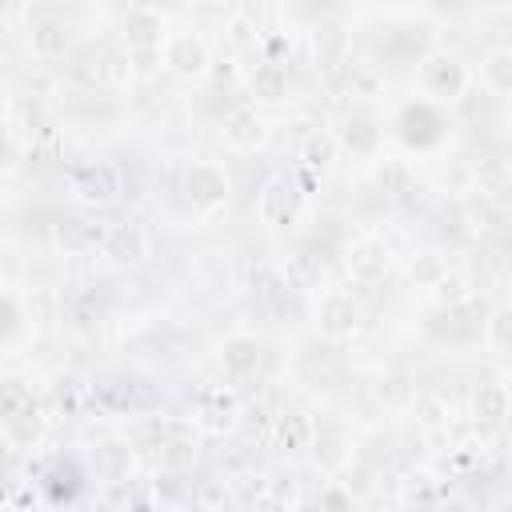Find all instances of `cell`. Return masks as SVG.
Listing matches in <instances>:
<instances>
[{
    "mask_svg": "<svg viewBox=\"0 0 512 512\" xmlns=\"http://www.w3.org/2000/svg\"><path fill=\"white\" fill-rule=\"evenodd\" d=\"M68 188H72V196H76L80 204H88V208H108V204L120 200L124 176H120V168L108 164V160H88V164H76V168H72Z\"/></svg>",
    "mask_w": 512,
    "mask_h": 512,
    "instance_id": "obj_1",
    "label": "cell"
},
{
    "mask_svg": "<svg viewBox=\"0 0 512 512\" xmlns=\"http://www.w3.org/2000/svg\"><path fill=\"white\" fill-rule=\"evenodd\" d=\"M396 136L408 148H436L448 136V116L432 100H408L396 116Z\"/></svg>",
    "mask_w": 512,
    "mask_h": 512,
    "instance_id": "obj_2",
    "label": "cell"
},
{
    "mask_svg": "<svg viewBox=\"0 0 512 512\" xmlns=\"http://www.w3.org/2000/svg\"><path fill=\"white\" fill-rule=\"evenodd\" d=\"M420 88L432 104L436 100H460L468 88V68L448 52H428L420 60Z\"/></svg>",
    "mask_w": 512,
    "mask_h": 512,
    "instance_id": "obj_3",
    "label": "cell"
},
{
    "mask_svg": "<svg viewBox=\"0 0 512 512\" xmlns=\"http://www.w3.org/2000/svg\"><path fill=\"white\" fill-rule=\"evenodd\" d=\"M300 208H304V192H300V184L292 176H272L264 184V192H260V216H264V224L284 228V224H292L300 216Z\"/></svg>",
    "mask_w": 512,
    "mask_h": 512,
    "instance_id": "obj_4",
    "label": "cell"
},
{
    "mask_svg": "<svg viewBox=\"0 0 512 512\" xmlns=\"http://www.w3.org/2000/svg\"><path fill=\"white\" fill-rule=\"evenodd\" d=\"M184 196H188L196 208H216V204H224V200H228V176H224V168L212 164V160L188 164V172H184Z\"/></svg>",
    "mask_w": 512,
    "mask_h": 512,
    "instance_id": "obj_5",
    "label": "cell"
},
{
    "mask_svg": "<svg viewBox=\"0 0 512 512\" xmlns=\"http://www.w3.org/2000/svg\"><path fill=\"white\" fill-rule=\"evenodd\" d=\"M100 252L112 260V264H120V268H132V264H140L144 256H148V236H144V228L140 224H108L104 232H100Z\"/></svg>",
    "mask_w": 512,
    "mask_h": 512,
    "instance_id": "obj_6",
    "label": "cell"
},
{
    "mask_svg": "<svg viewBox=\"0 0 512 512\" xmlns=\"http://www.w3.org/2000/svg\"><path fill=\"white\" fill-rule=\"evenodd\" d=\"M164 64L176 76H200V72H208V44L196 32H176L164 44Z\"/></svg>",
    "mask_w": 512,
    "mask_h": 512,
    "instance_id": "obj_7",
    "label": "cell"
},
{
    "mask_svg": "<svg viewBox=\"0 0 512 512\" xmlns=\"http://www.w3.org/2000/svg\"><path fill=\"white\" fill-rule=\"evenodd\" d=\"M220 368L232 376V380H240V376H252L256 368H260V356H264V348H260V340L256 336H248V332H232V336H224L220 340Z\"/></svg>",
    "mask_w": 512,
    "mask_h": 512,
    "instance_id": "obj_8",
    "label": "cell"
},
{
    "mask_svg": "<svg viewBox=\"0 0 512 512\" xmlns=\"http://www.w3.org/2000/svg\"><path fill=\"white\" fill-rule=\"evenodd\" d=\"M356 324H360V308L352 304V296L336 292V296L320 300V332H324V340H344V336L356 332Z\"/></svg>",
    "mask_w": 512,
    "mask_h": 512,
    "instance_id": "obj_9",
    "label": "cell"
},
{
    "mask_svg": "<svg viewBox=\"0 0 512 512\" xmlns=\"http://www.w3.org/2000/svg\"><path fill=\"white\" fill-rule=\"evenodd\" d=\"M160 12H152V8H128V12H120V36H124V44L128 48H160Z\"/></svg>",
    "mask_w": 512,
    "mask_h": 512,
    "instance_id": "obj_10",
    "label": "cell"
},
{
    "mask_svg": "<svg viewBox=\"0 0 512 512\" xmlns=\"http://www.w3.org/2000/svg\"><path fill=\"white\" fill-rule=\"evenodd\" d=\"M224 140L232 148H256L264 140V120L252 108H232L224 116Z\"/></svg>",
    "mask_w": 512,
    "mask_h": 512,
    "instance_id": "obj_11",
    "label": "cell"
},
{
    "mask_svg": "<svg viewBox=\"0 0 512 512\" xmlns=\"http://www.w3.org/2000/svg\"><path fill=\"white\" fill-rule=\"evenodd\" d=\"M380 124L372 120V116H348V124H344V132H340V144L352 152V156H376V148H380Z\"/></svg>",
    "mask_w": 512,
    "mask_h": 512,
    "instance_id": "obj_12",
    "label": "cell"
},
{
    "mask_svg": "<svg viewBox=\"0 0 512 512\" xmlns=\"http://www.w3.org/2000/svg\"><path fill=\"white\" fill-rule=\"evenodd\" d=\"M28 44H32L36 56H48L52 60V56H64L68 52L72 36H68V24L64 20H40V24H32Z\"/></svg>",
    "mask_w": 512,
    "mask_h": 512,
    "instance_id": "obj_13",
    "label": "cell"
},
{
    "mask_svg": "<svg viewBox=\"0 0 512 512\" xmlns=\"http://www.w3.org/2000/svg\"><path fill=\"white\" fill-rule=\"evenodd\" d=\"M56 244L64 248V252H88V248H96L100 244V228L92 224V220H84V216H68V220H60L56 224Z\"/></svg>",
    "mask_w": 512,
    "mask_h": 512,
    "instance_id": "obj_14",
    "label": "cell"
},
{
    "mask_svg": "<svg viewBox=\"0 0 512 512\" xmlns=\"http://www.w3.org/2000/svg\"><path fill=\"white\" fill-rule=\"evenodd\" d=\"M384 268H388V252H384L376 240H360V244L352 248V256H348V272H352L356 280H364V284L380 280Z\"/></svg>",
    "mask_w": 512,
    "mask_h": 512,
    "instance_id": "obj_15",
    "label": "cell"
},
{
    "mask_svg": "<svg viewBox=\"0 0 512 512\" xmlns=\"http://www.w3.org/2000/svg\"><path fill=\"white\" fill-rule=\"evenodd\" d=\"M104 312H108V304H104V292L100 288H80V292L68 296V320L76 328H84V332L96 328L104 320Z\"/></svg>",
    "mask_w": 512,
    "mask_h": 512,
    "instance_id": "obj_16",
    "label": "cell"
},
{
    "mask_svg": "<svg viewBox=\"0 0 512 512\" xmlns=\"http://www.w3.org/2000/svg\"><path fill=\"white\" fill-rule=\"evenodd\" d=\"M128 472H132V448L128 444L108 440V444L96 448V476L100 480L116 484V480H128Z\"/></svg>",
    "mask_w": 512,
    "mask_h": 512,
    "instance_id": "obj_17",
    "label": "cell"
},
{
    "mask_svg": "<svg viewBox=\"0 0 512 512\" xmlns=\"http://www.w3.org/2000/svg\"><path fill=\"white\" fill-rule=\"evenodd\" d=\"M248 88H252V96H260V100H280V96L288 92V72H284V64H276V60L256 64L252 76H248Z\"/></svg>",
    "mask_w": 512,
    "mask_h": 512,
    "instance_id": "obj_18",
    "label": "cell"
},
{
    "mask_svg": "<svg viewBox=\"0 0 512 512\" xmlns=\"http://www.w3.org/2000/svg\"><path fill=\"white\" fill-rule=\"evenodd\" d=\"M28 412H36L32 388H28L24 380H16V376L0 380V416H4V424L16 420V416H28Z\"/></svg>",
    "mask_w": 512,
    "mask_h": 512,
    "instance_id": "obj_19",
    "label": "cell"
},
{
    "mask_svg": "<svg viewBox=\"0 0 512 512\" xmlns=\"http://www.w3.org/2000/svg\"><path fill=\"white\" fill-rule=\"evenodd\" d=\"M480 80H484V88H488L492 96L512 92V52H508V48H496V52L484 60V68H480Z\"/></svg>",
    "mask_w": 512,
    "mask_h": 512,
    "instance_id": "obj_20",
    "label": "cell"
},
{
    "mask_svg": "<svg viewBox=\"0 0 512 512\" xmlns=\"http://www.w3.org/2000/svg\"><path fill=\"white\" fill-rule=\"evenodd\" d=\"M252 292H256V300H260L264 308H272V312H280V308L288 304V280H284L280 272H272V268H260V272L252 276Z\"/></svg>",
    "mask_w": 512,
    "mask_h": 512,
    "instance_id": "obj_21",
    "label": "cell"
},
{
    "mask_svg": "<svg viewBox=\"0 0 512 512\" xmlns=\"http://www.w3.org/2000/svg\"><path fill=\"white\" fill-rule=\"evenodd\" d=\"M464 224H472V228H496V224H504V204L492 200V196H484V192H476V196L464 200Z\"/></svg>",
    "mask_w": 512,
    "mask_h": 512,
    "instance_id": "obj_22",
    "label": "cell"
},
{
    "mask_svg": "<svg viewBox=\"0 0 512 512\" xmlns=\"http://www.w3.org/2000/svg\"><path fill=\"white\" fill-rule=\"evenodd\" d=\"M376 188H380L384 196H404V192H412V172H408V164H404V160H384V164L376 168Z\"/></svg>",
    "mask_w": 512,
    "mask_h": 512,
    "instance_id": "obj_23",
    "label": "cell"
},
{
    "mask_svg": "<svg viewBox=\"0 0 512 512\" xmlns=\"http://www.w3.org/2000/svg\"><path fill=\"white\" fill-rule=\"evenodd\" d=\"M476 412H480V420L500 424V420L508 416V388H504L500 380L484 384V388H480V396H476Z\"/></svg>",
    "mask_w": 512,
    "mask_h": 512,
    "instance_id": "obj_24",
    "label": "cell"
},
{
    "mask_svg": "<svg viewBox=\"0 0 512 512\" xmlns=\"http://www.w3.org/2000/svg\"><path fill=\"white\" fill-rule=\"evenodd\" d=\"M200 416H204V424L208 428H228L232 424V416H236V400L228 396V392H204V400H200Z\"/></svg>",
    "mask_w": 512,
    "mask_h": 512,
    "instance_id": "obj_25",
    "label": "cell"
},
{
    "mask_svg": "<svg viewBox=\"0 0 512 512\" xmlns=\"http://www.w3.org/2000/svg\"><path fill=\"white\" fill-rule=\"evenodd\" d=\"M332 156H336V140H332L328 132H312V136L300 144V160H304V168H328Z\"/></svg>",
    "mask_w": 512,
    "mask_h": 512,
    "instance_id": "obj_26",
    "label": "cell"
},
{
    "mask_svg": "<svg viewBox=\"0 0 512 512\" xmlns=\"http://www.w3.org/2000/svg\"><path fill=\"white\" fill-rule=\"evenodd\" d=\"M412 280L424 284V288H440V284L448 280V264H444L436 252H424V256H416V264H412Z\"/></svg>",
    "mask_w": 512,
    "mask_h": 512,
    "instance_id": "obj_27",
    "label": "cell"
},
{
    "mask_svg": "<svg viewBox=\"0 0 512 512\" xmlns=\"http://www.w3.org/2000/svg\"><path fill=\"white\" fill-rule=\"evenodd\" d=\"M280 444L288 448V452H300V448H308V432H312V424L300 416V412H288L284 420H280Z\"/></svg>",
    "mask_w": 512,
    "mask_h": 512,
    "instance_id": "obj_28",
    "label": "cell"
},
{
    "mask_svg": "<svg viewBox=\"0 0 512 512\" xmlns=\"http://www.w3.org/2000/svg\"><path fill=\"white\" fill-rule=\"evenodd\" d=\"M508 180H512V172H508L504 160H488V164L480 168V192L492 196V200H500V196L508 192Z\"/></svg>",
    "mask_w": 512,
    "mask_h": 512,
    "instance_id": "obj_29",
    "label": "cell"
},
{
    "mask_svg": "<svg viewBox=\"0 0 512 512\" xmlns=\"http://www.w3.org/2000/svg\"><path fill=\"white\" fill-rule=\"evenodd\" d=\"M40 416L36 412H28V416H16V420H8V436L20 444V448H32L36 440H40Z\"/></svg>",
    "mask_w": 512,
    "mask_h": 512,
    "instance_id": "obj_30",
    "label": "cell"
},
{
    "mask_svg": "<svg viewBox=\"0 0 512 512\" xmlns=\"http://www.w3.org/2000/svg\"><path fill=\"white\" fill-rule=\"evenodd\" d=\"M412 392H416V388H412V380H408V376H400V372H392V376H384V380H380V400H384V404H408V400H412Z\"/></svg>",
    "mask_w": 512,
    "mask_h": 512,
    "instance_id": "obj_31",
    "label": "cell"
},
{
    "mask_svg": "<svg viewBox=\"0 0 512 512\" xmlns=\"http://www.w3.org/2000/svg\"><path fill=\"white\" fill-rule=\"evenodd\" d=\"M340 448H344V436H340V428H332V424H320V428H316V456H324L328 464H336V460H340Z\"/></svg>",
    "mask_w": 512,
    "mask_h": 512,
    "instance_id": "obj_32",
    "label": "cell"
},
{
    "mask_svg": "<svg viewBox=\"0 0 512 512\" xmlns=\"http://www.w3.org/2000/svg\"><path fill=\"white\" fill-rule=\"evenodd\" d=\"M192 460H196V452H192V444H188V440L160 444V464H164V468H184V464H192Z\"/></svg>",
    "mask_w": 512,
    "mask_h": 512,
    "instance_id": "obj_33",
    "label": "cell"
},
{
    "mask_svg": "<svg viewBox=\"0 0 512 512\" xmlns=\"http://www.w3.org/2000/svg\"><path fill=\"white\" fill-rule=\"evenodd\" d=\"M508 328H512V312H508V308H496L492 320H488V340H492L496 352L508 348Z\"/></svg>",
    "mask_w": 512,
    "mask_h": 512,
    "instance_id": "obj_34",
    "label": "cell"
},
{
    "mask_svg": "<svg viewBox=\"0 0 512 512\" xmlns=\"http://www.w3.org/2000/svg\"><path fill=\"white\" fill-rule=\"evenodd\" d=\"M20 332V304L12 296H0V340Z\"/></svg>",
    "mask_w": 512,
    "mask_h": 512,
    "instance_id": "obj_35",
    "label": "cell"
},
{
    "mask_svg": "<svg viewBox=\"0 0 512 512\" xmlns=\"http://www.w3.org/2000/svg\"><path fill=\"white\" fill-rule=\"evenodd\" d=\"M380 80H384V76H380V68H376V64H356V68H352V88H356V92H364V96H368V92H376V88H380Z\"/></svg>",
    "mask_w": 512,
    "mask_h": 512,
    "instance_id": "obj_36",
    "label": "cell"
},
{
    "mask_svg": "<svg viewBox=\"0 0 512 512\" xmlns=\"http://www.w3.org/2000/svg\"><path fill=\"white\" fill-rule=\"evenodd\" d=\"M320 512H352V492L340 488V484L324 488V496H320Z\"/></svg>",
    "mask_w": 512,
    "mask_h": 512,
    "instance_id": "obj_37",
    "label": "cell"
},
{
    "mask_svg": "<svg viewBox=\"0 0 512 512\" xmlns=\"http://www.w3.org/2000/svg\"><path fill=\"white\" fill-rule=\"evenodd\" d=\"M128 60H132V72H152L160 64V48H128Z\"/></svg>",
    "mask_w": 512,
    "mask_h": 512,
    "instance_id": "obj_38",
    "label": "cell"
},
{
    "mask_svg": "<svg viewBox=\"0 0 512 512\" xmlns=\"http://www.w3.org/2000/svg\"><path fill=\"white\" fill-rule=\"evenodd\" d=\"M212 76H216V80H220V84H224V80H232V68H228V64H224V68H216V72H212Z\"/></svg>",
    "mask_w": 512,
    "mask_h": 512,
    "instance_id": "obj_39",
    "label": "cell"
},
{
    "mask_svg": "<svg viewBox=\"0 0 512 512\" xmlns=\"http://www.w3.org/2000/svg\"><path fill=\"white\" fill-rule=\"evenodd\" d=\"M4 104H8V88H4V80H0V112H4Z\"/></svg>",
    "mask_w": 512,
    "mask_h": 512,
    "instance_id": "obj_40",
    "label": "cell"
}]
</instances>
